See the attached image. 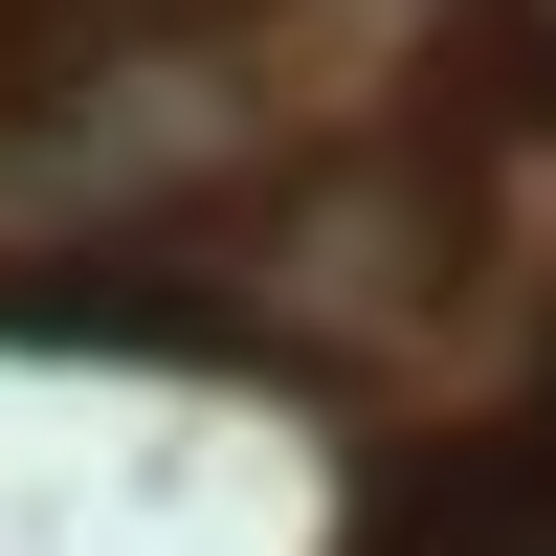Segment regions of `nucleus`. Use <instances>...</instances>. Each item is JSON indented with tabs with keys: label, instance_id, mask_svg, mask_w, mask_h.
<instances>
[{
	"label": "nucleus",
	"instance_id": "f257e3e1",
	"mask_svg": "<svg viewBox=\"0 0 556 556\" xmlns=\"http://www.w3.org/2000/svg\"><path fill=\"white\" fill-rule=\"evenodd\" d=\"M490 45L534 67V112H556V0H490Z\"/></svg>",
	"mask_w": 556,
	"mask_h": 556
}]
</instances>
